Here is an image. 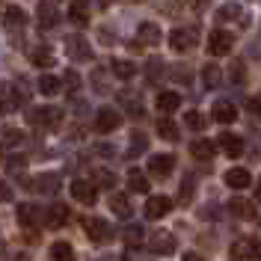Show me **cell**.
I'll return each instance as SVG.
<instances>
[{
	"label": "cell",
	"instance_id": "cell-29",
	"mask_svg": "<svg viewBox=\"0 0 261 261\" xmlns=\"http://www.w3.org/2000/svg\"><path fill=\"white\" fill-rule=\"evenodd\" d=\"M128 187L134 193H148V178L140 172V169H130L128 172Z\"/></svg>",
	"mask_w": 261,
	"mask_h": 261
},
{
	"label": "cell",
	"instance_id": "cell-45",
	"mask_svg": "<svg viewBox=\"0 0 261 261\" xmlns=\"http://www.w3.org/2000/svg\"><path fill=\"white\" fill-rule=\"evenodd\" d=\"M175 81H190V71H187V68H175Z\"/></svg>",
	"mask_w": 261,
	"mask_h": 261
},
{
	"label": "cell",
	"instance_id": "cell-35",
	"mask_svg": "<svg viewBox=\"0 0 261 261\" xmlns=\"http://www.w3.org/2000/svg\"><path fill=\"white\" fill-rule=\"evenodd\" d=\"M238 15H244L238 3H226V6H220V12H217L220 21H231V18H238Z\"/></svg>",
	"mask_w": 261,
	"mask_h": 261
},
{
	"label": "cell",
	"instance_id": "cell-50",
	"mask_svg": "<svg viewBox=\"0 0 261 261\" xmlns=\"http://www.w3.org/2000/svg\"><path fill=\"white\" fill-rule=\"evenodd\" d=\"M0 246H3V244H0Z\"/></svg>",
	"mask_w": 261,
	"mask_h": 261
},
{
	"label": "cell",
	"instance_id": "cell-1",
	"mask_svg": "<svg viewBox=\"0 0 261 261\" xmlns=\"http://www.w3.org/2000/svg\"><path fill=\"white\" fill-rule=\"evenodd\" d=\"M27 119L36 128H57L63 122V110H57V107H36V110L27 113Z\"/></svg>",
	"mask_w": 261,
	"mask_h": 261
},
{
	"label": "cell",
	"instance_id": "cell-9",
	"mask_svg": "<svg viewBox=\"0 0 261 261\" xmlns=\"http://www.w3.org/2000/svg\"><path fill=\"white\" fill-rule=\"evenodd\" d=\"M71 196H74L77 202H83V205H95V199H98L95 184H89V181H83V178L71 181Z\"/></svg>",
	"mask_w": 261,
	"mask_h": 261
},
{
	"label": "cell",
	"instance_id": "cell-31",
	"mask_svg": "<svg viewBox=\"0 0 261 261\" xmlns=\"http://www.w3.org/2000/svg\"><path fill=\"white\" fill-rule=\"evenodd\" d=\"M158 134H161L163 140H172V143H175L181 130H178V125H175L172 119H161V122H158Z\"/></svg>",
	"mask_w": 261,
	"mask_h": 261
},
{
	"label": "cell",
	"instance_id": "cell-42",
	"mask_svg": "<svg viewBox=\"0 0 261 261\" xmlns=\"http://www.w3.org/2000/svg\"><path fill=\"white\" fill-rule=\"evenodd\" d=\"M6 143H9V146H21V143H24V134H21V130H6Z\"/></svg>",
	"mask_w": 261,
	"mask_h": 261
},
{
	"label": "cell",
	"instance_id": "cell-14",
	"mask_svg": "<svg viewBox=\"0 0 261 261\" xmlns=\"http://www.w3.org/2000/svg\"><path fill=\"white\" fill-rule=\"evenodd\" d=\"M228 211L234 214V217H241V220H255V202H249V199H244V196H238V199H231Z\"/></svg>",
	"mask_w": 261,
	"mask_h": 261
},
{
	"label": "cell",
	"instance_id": "cell-11",
	"mask_svg": "<svg viewBox=\"0 0 261 261\" xmlns=\"http://www.w3.org/2000/svg\"><path fill=\"white\" fill-rule=\"evenodd\" d=\"M217 143H220V148L226 151L228 158H241V154H244V140H241L238 134H228L226 130V134H220Z\"/></svg>",
	"mask_w": 261,
	"mask_h": 261
},
{
	"label": "cell",
	"instance_id": "cell-32",
	"mask_svg": "<svg viewBox=\"0 0 261 261\" xmlns=\"http://www.w3.org/2000/svg\"><path fill=\"white\" fill-rule=\"evenodd\" d=\"M202 81H205V86H208V89H217V86H220V81H223V77H220V68H217V65H205Z\"/></svg>",
	"mask_w": 261,
	"mask_h": 261
},
{
	"label": "cell",
	"instance_id": "cell-44",
	"mask_svg": "<svg viewBox=\"0 0 261 261\" xmlns=\"http://www.w3.org/2000/svg\"><path fill=\"white\" fill-rule=\"evenodd\" d=\"M158 71H163V63L161 60H151V63H148V77L158 81Z\"/></svg>",
	"mask_w": 261,
	"mask_h": 261
},
{
	"label": "cell",
	"instance_id": "cell-28",
	"mask_svg": "<svg viewBox=\"0 0 261 261\" xmlns=\"http://www.w3.org/2000/svg\"><path fill=\"white\" fill-rule=\"evenodd\" d=\"M60 89H63V81H57L54 74H42L39 77V92L42 95H57Z\"/></svg>",
	"mask_w": 261,
	"mask_h": 261
},
{
	"label": "cell",
	"instance_id": "cell-19",
	"mask_svg": "<svg viewBox=\"0 0 261 261\" xmlns=\"http://www.w3.org/2000/svg\"><path fill=\"white\" fill-rule=\"evenodd\" d=\"M226 184L228 187H234V190H244L252 184V175L246 172V169H228L226 172Z\"/></svg>",
	"mask_w": 261,
	"mask_h": 261
},
{
	"label": "cell",
	"instance_id": "cell-38",
	"mask_svg": "<svg viewBox=\"0 0 261 261\" xmlns=\"http://www.w3.org/2000/svg\"><path fill=\"white\" fill-rule=\"evenodd\" d=\"M148 140L143 137V134H134V140H130V154H140V151H146Z\"/></svg>",
	"mask_w": 261,
	"mask_h": 261
},
{
	"label": "cell",
	"instance_id": "cell-37",
	"mask_svg": "<svg viewBox=\"0 0 261 261\" xmlns=\"http://www.w3.org/2000/svg\"><path fill=\"white\" fill-rule=\"evenodd\" d=\"M143 234H146L143 226H128V228H125V241H128V244H140V241H143Z\"/></svg>",
	"mask_w": 261,
	"mask_h": 261
},
{
	"label": "cell",
	"instance_id": "cell-49",
	"mask_svg": "<svg viewBox=\"0 0 261 261\" xmlns=\"http://www.w3.org/2000/svg\"><path fill=\"white\" fill-rule=\"evenodd\" d=\"M134 3H143V0H134Z\"/></svg>",
	"mask_w": 261,
	"mask_h": 261
},
{
	"label": "cell",
	"instance_id": "cell-5",
	"mask_svg": "<svg viewBox=\"0 0 261 261\" xmlns=\"http://www.w3.org/2000/svg\"><path fill=\"white\" fill-rule=\"evenodd\" d=\"M83 231L89 234L92 244H104V241L110 238V226H107V220H101V217H86V220H83Z\"/></svg>",
	"mask_w": 261,
	"mask_h": 261
},
{
	"label": "cell",
	"instance_id": "cell-15",
	"mask_svg": "<svg viewBox=\"0 0 261 261\" xmlns=\"http://www.w3.org/2000/svg\"><path fill=\"white\" fill-rule=\"evenodd\" d=\"M137 42H140V45H161V27L151 24V21L140 24V30H137Z\"/></svg>",
	"mask_w": 261,
	"mask_h": 261
},
{
	"label": "cell",
	"instance_id": "cell-6",
	"mask_svg": "<svg viewBox=\"0 0 261 261\" xmlns=\"http://www.w3.org/2000/svg\"><path fill=\"white\" fill-rule=\"evenodd\" d=\"M122 125V116H119V110H113V107H101L95 116V128L101 130V134H110V130H116Z\"/></svg>",
	"mask_w": 261,
	"mask_h": 261
},
{
	"label": "cell",
	"instance_id": "cell-21",
	"mask_svg": "<svg viewBox=\"0 0 261 261\" xmlns=\"http://www.w3.org/2000/svg\"><path fill=\"white\" fill-rule=\"evenodd\" d=\"M68 18H71L77 27L89 24V3H86V0H74V3H71V9H68Z\"/></svg>",
	"mask_w": 261,
	"mask_h": 261
},
{
	"label": "cell",
	"instance_id": "cell-13",
	"mask_svg": "<svg viewBox=\"0 0 261 261\" xmlns=\"http://www.w3.org/2000/svg\"><path fill=\"white\" fill-rule=\"evenodd\" d=\"M18 220H21V226L36 228L42 223V211L36 205H30V202H24V205H18Z\"/></svg>",
	"mask_w": 261,
	"mask_h": 261
},
{
	"label": "cell",
	"instance_id": "cell-41",
	"mask_svg": "<svg viewBox=\"0 0 261 261\" xmlns=\"http://www.w3.org/2000/svg\"><path fill=\"white\" fill-rule=\"evenodd\" d=\"M6 166H9L12 172H21V169L27 166V158H21V154H18V158H9V163H6Z\"/></svg>",
	"mask_w": 261,
	"mask_h": 261
},
{
	"label": "cell",
	"instance_id": "cell-4",
	"mask_svg": "<svg viewBox=\"0 0 261 261\" xmlns=\"http://www.w3.org/2000/svg\"><path fill=\"white\" fill-rule=\"evenodd\" d=\"M196 39H199V30L196 27H187V30H172L169 33V45H172V50H178V54H184V50H190L196 45Z\"/></svg>",
	"mask_w": 261,
	"mask_h": 261
},
{
	"label": "cell",
	"instance_id": "cell-46",
	"mask_svg": "<svg viewBox=\"0 0 261 261\" xmlns=\"http://www.w3.org/2000/svg\"><path fill=\"white\" fill-rule=\"evenodd\" d=\"M249 110H252V113L261 119V101H249Z\"/></svg>",
	"mask_w": 261,
	"mask_h": 261
},
{
	"label": "cell",
	"instance_id": "cell-39",
	"mask_svg": "<svg viewBox=\"0 0 261 261\" xmlns=\"http://www.w3.org/2000/svg\"><path fill=\"white\" fill-rule=\"evenodd\" d=\"M63 86L68 89V92H77V86H81V77H77L74 71H65V81H63Z\"/></svg>",
	"mask_w": 261,
	"mask_h": 261
},
{
	"label": "cell",
	"instance_id": "cell-8",
	"mask_svg": "<svg viewBox=\"0 0 261 261\" xmlns=\"http://www.w3.org/2000/svg\"><path fill=\"white\" fill-rule=\"evenodd\" d=\"M172 211V199H166V196H151L146 202V217L148 220H161L166 214Z\"/></svg>",
	"mask_w": 261,
	"mask_h": 261
},
{
	"label": "cell",
	"instance_id": "cell-25",
	"mask_svg": "<svg viewBox=\"0 0 261 261\" xmlns=\"http://www.w3.org/2000/svg\"><path fill=\"white\" fill-rule=\"evenodd\" d=\"M110 71H113L116 77H122V81H130V77L137 74V65L128 63V60H113V63H110Z\"/></svg>",
	"mask_w": 261,
	"mask_h": 261
},
{
	"label": "cell",
	"instance_id": "cell-23",
	"mask_svg": "<svg viewBox=\"0 0 261 261\" xmlns=\"http://www.w3.org/2000/svg\"><path fill=\"white\" fill-rule=\"evenodd\" d=\"M214 151H217V148H214L211 140H196L193 146H190V154H193L196 161H211Z\"/></svg>",
	"mask_w": 261,
	"mask_h": 261
},
{
	"label": "cell",
	"instance_id": "cell-12",
	"mask_svg": "<svg viewBox=\"0 0 261 261\" xmlns=\"http://www.w3.org/2000/svg\"><path fill=\"white\" fill-rule=\"evenodd\" d=\"M151 249H154L158 255H172V252H175V238H172L169 231H154V234H151Z\"/></svg>",
	"mask_w": 261,
	"mask_h": 261
},
{
	"label": "cell",
	"instance_id": "cell-16",
	"mask_svg": "<svg viewBox=\"0 0 261 261\" xmlns=\"http://www.w3.org/2000/svg\"><path fill=\"white\" fill-rule=\"evenodd\" d=\"M68 217H71V211L65 208L63 202H57V205H50L48 208V220H45V223H48L50 228H60V226L68 223Z\"/></svg>",
	"mask_w": 261,
	"mask_h": 261
},
{
	"label": "cell",
	"instance_id": "cell-26",
	"mask_svg": "<svg viewBox=\"0 0 261 261\" xmlns=\"http://www.w3.org/2000/svg\"><path fill=\"white\" fill-rule=\"evenodd\" d=\"M27 187H33V190H45V193H54V190L60 187V178H57V175H39L36 181H27Z\"/></svg>",
	"mask_w": 261,
	"mask_h": 261
},
{
	"label": "cell",
	"instance_id": "cell-40",
	"mask_svg": "<svg viewBox=\"0 0 261 261\" xmlns=\"http://www.w3.org/2000/svg\"><path fill=\"white\" fill-rule=\"evenodd\" d=\"M231 81H234V83H244V81H246L244 63H231Z\"/></svg>",
	"mask_w": 261,
	"mask_h": 261
},
{
	"label": "cell",
	"instance_id": "cell-24",
	"mask_svg": "<svg viewBox=\"0 0 261 261\" xmlns=\"http://www.w3.org/2000/svg\"><path fill=\"white\" fill-rule=\"evenodd\" d=\"M110 211L116 217H130V199L125 193H113L110 196Z\"/></svg>",
	"mask_w": 261,
	"mask_h": 261
},
{
	"label": "cell",
	"instance_id": "cell-22",
	"mask_svg": "<svg viewBox=\"0 0 261 261\" xmlns=\"http://www.w3.org/2000/svg\"><path fill=\"white\" fill-rule=\"evenodd\" d=\"M178 107H181L178 92H161V95H158V110H161V113H175Z\"/></svg>",
	"mask_w": 261,
	"mask_h": 261
},
{
	"label": "cell",
	"instance_id": "cell-30",
	"mask_svg": "<svg viewBox=\"0 0 261 261\" xmlns=\"http://www.w3.org/2000/svg\"><path fill=\"white\" fill-rule=\"evenodd\" d=\"M30 60L36 68H48V65H54V54H50V48H36L30 54Z\"/></svg>",
	"mask_w": 261,
	"mask_h": 261
},
{
	"label": "cell",
	"instance_id": "cell-7",
	"mask_svg": "<svg viewBox=\"0 0 261 261\" xmlns=\"http://www.w3.org/2000/svg\"><path fill=\"white\" fill-rule=\"evenodd\" d=\"M65 54L71 60H89L92 57V48H89V42L83 36H71V39H65Z\"/></svg>",
	"mask_w": 261,
	"mask_h": 261
},
{
	"label": "cell",
	"instance_id": "cell-3",
	"mask_svg": "<svg viewBox=\"0 0 261 261\" xmlns=\"http://www.w3.org/2000/svg\"><path fill=\"white\" fill-rule=\"evenodd\" d=\"M231 45H234V39L226 30H214L208 36V54L211 57H226V54H231Z\"/></svg>",
	"mask_w": 261,
	"mask_h": 261
},
{
	"label": "cell",
	"instance_id": "cell-2",
	"mask_svg": "<svg viewBox=\"0 0 261 261\" xmlns=\"http://www.w3.org/2000/svg\"><path fill=\"white\" fill-rule=\"evenodd\" d=\"M231 258L234 261H258L261 258V244L255 238H241L231 244Z\"/></svg>",
	"mask_w": 261,
	"mask_h": 261
},
{
	"label": "cell",
	"instance_id": "cell-20",
	"mask_svg": "<svg viewBox=\"0 0 261 261\" xmlns=\"http://www.w3.org/2000/svg\"><path fill=\"white\" fill-rule=\"evenodd\" d=\"M50 258H54V261H77V252H74V246H71V244L57 241V244L50 246Z\"/></svg>",
	"mask_w": 261,
	"mask_h": 261
},
{
	"label": "cell",
	"instance_id": "cell-33",
	"mask_svg": "<svg viewBox=\"0 0 261 261\" xmlns=\"http://www.w3.org/2000/svg\"><path fill=\"white\" fill-rule=\"evenodd\" d=\"M24 21H27L24 9H18V6H9V9H6V24H9V27H24Z\"/></svg>",
	"mask_w": 261,
	"mask_h": 261
},
{
	"label": "cell",
	"instance_id": "cell-17",
	"mask_svg": "<svg viewBox=\"0 0 261 261\" xmlns=\"http://www.w3.org/2000/svg\"><path fill=\"white\" fill-rule=\"evenodd\" d=\"M214 119L223 122V125H228V122L238 119V107H234L231 101H217V104H214Z\"/></svg>",
	"mask_w": 261,
	"mask_h": 261
},
{
	"label": "cell",
	"instance_id": "cell-27",
	"mask_svg": "<svg viewBox=\"0 0 261 261\" xmlns=\"http://www.w3.org/2000/svg\"><path fill=\"white\" fill-rule=\"evenodd\" d=\"M0 92H3V110H15L18 104L24 101V95L15 92V86H9V83H3V89H0Z\"/></svg>",
	"mask_w": 261,
	"mask_h": 261
},
{
	"label": "cell",
	"instance_id": "cell-34",
	"mask_svg": "<svg viewBox=\"0 0 261 261\" xmlns=\"http://www.w3.org/2000/svg\"><path fill=\"white\" fill-rule=\"evenodd\" d=\"M184 125L190 130H202L205 128V116L199 113V110H190V113H184Z\"/></svg>",
	"mask_w": 261,
	"mask_h": 261
},
{
	"label": "cell",
	"instance_id": "cell-36",
	"mask_svg": "<svg viewBox=\"0 0 261 261\" xmlns=\"http://www.w3.org/2000/svg\"><path fill=\"white\" fill-rule=\"evenodd\" d=\"M95 181L101 184V187H113V184H116V175L110 172V169H95Z\"/></svg>",
	"mask_w": 261,
	"mask_h": 261
},
{
	"label": "cell",
	"instance_id": "cell-10",
	"mask_svg": "<svg viewBox=\"0 0 261 261\" xmlns=\"http://www.w3.org/2000/svg\"><path fill=\"white\" fill-rule=\"evenodd\" d=\"M172 166H175V158H172V154H154V158L148 161V172H151L154 178H166V175L172 172Z\"/></svg>",
	"mask_w": 261,
	"mask_h": 261
},
{
	"label": "cell",
	"instance_id": "cell-43",
	"mask_svg": "<svg viewBox=\"0 0 261 261\" xmlns=\"http://www.w3.org/2000/svg\"><path fill=\"white\" fill-rule=\"evenodd\" d=\"M0 202H12V187L0 178Z\"/></svg>",
	"mask_w": 261,
	"mask_h": 261
},
{
	"label": "cell",
	"instance_id": "cell-18",
	"mask_svg": "<svg viewBox=\"0 0 261 261\" xmlns=\"http://www.w3.org/2000/svg\"><path fill=\"white\" fill-rule=\"evenodd\" d=\"M36 15H39V27H54L57 24V6L50 3V0H45V3H39V9H36Z\"/></svg>",
	"mask_w": 261,
	"mask_h": 261
},
{
	"label": "cell",
	"instance_id": "cell-48",
	"mask_svg": "<svg viewBox=\"0 0 261 261\" xmlns=\"http://www.w3.org/2000/svg\"><path fill=\"white\" fill-rule=\"evenodd\" d=\"M255 196H258V202H261V178H258V184H255Z\"/></svg>",
	"mask_w": 261,
	"mask_h": 261
},
{
	"label": "cell",
	"instance_id": "cell-47",
	"mask_svg": "<svg viewBox=\"0 0 261 261\" xmlns=\"http://www.w3.org/2000/svg\"><path fill=\"white\" fill-rule=\"evenodd\" d=\"M184 261H205V258H202L199 252H187V255H184Z\"/></svg>",
	"mask_w": 261,
	"mask_h": 261
}]
</instances>
